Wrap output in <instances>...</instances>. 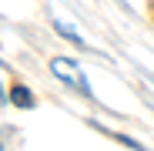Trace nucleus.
Returning a JSON list of instances; mask_svg holds the SVG:
<instances>
[{
	"label": "nucleus",
	"mask_w": 154,
	"mask_h": 151,
	"mask_svg": "<svg viewBox=\"0 0 154 151\" xmlns=\"http://www.w3.org/2000/svg\"><path fill=\"white\" fill-rule=\"evenodd\" d=\"M54 27H57V34H60V37H67V40H74V44H84L81 37H77V34H74V30L67 27V24H54Z\"/></svg>",
	"instance_id": "7ed1b4c3"
},
{
	"label": "nucleus",
	"mask_w": 154,
	"mask_h": 151,
	"mask_svg": "<svg viewBox=\"0 0 154 151\" xmlns=\"http://www.w3.org/2000/svg\"><path fill=\"white\" fill-rule=\"evenodd\" d=\"M10 101L17 108H34V94L27 91V87H20V84H14V91H10Z\"/></svg>",
	"instance_id": "f03ea898"
},
{
	"label": "nucleus",
	"mask_w": 154,
	"mask_h": 151,
	"mask_svg": "<svg viewBox=\"0 0 154 151\" xmlns=\"http://www.w3.org/2000/svg\"><path fill=\"white\" fill-rule=\"evenodd\" d=\"M50 71H54L57 77H64L67 84H74L77 91H84V94H87V81H84V74L77 71L70 61H60V57H54V61H50Z\"/></svg>",
	"instance_id": "f257e3e1"
}]
</instances>
